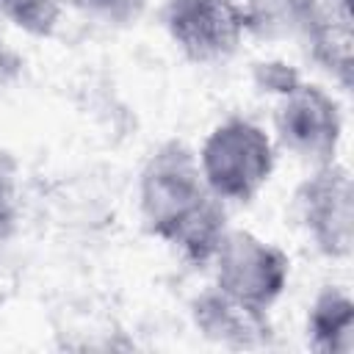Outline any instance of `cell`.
Instances as JSON below:
<instances>
[{"instance_id": "6da1fadb", "label": "cell", "mask_w": 354, "mask_h": 354, "mask_svg": "<svg viewBox=\"0 0 354 354\" xmlns=\"http://www.w3.org/2000/svg\"><path fill=\"white\" fill-rule=\"evenodd\" d=\"M141 210L152 235L180 246L199 266L213 260L227 232L221 199L207 188L199 158L180 141L152 152L141 174Z\"/></svg>"}, {"instance_id": "7a4b0ae2", "label": "cell", "mask_w": 354, "mask_h": 354, "mask_svg": "<svg viewBox=\"0 0 354 354\" xmlns=\"http://www.w3.org/2000/svg\"><path fill=\"white\" fill-rule=\"evenodd\" d=\"M199 169L221 202H249L271 177L274 149L257 124L230 119L207 136Z\"/></svg>"}, {"instance_id": "3957f363", "label": "cell", "mask_w": 354, "mask_h": 354, "mask_svg": "<svg viewBox=\"0 0 354 354\" xmlns=\"http://www.w3.org/2000/svg\"><path fill=\"white\" fill-rule=\"evenodd\" d=\"M213 260L216 288L260 310L279 299L290 271V260L277 246L243 230H227Z\"/></svg>"}, {"instance_id": "277c9868", "label": "cell", "mask_w": 354, "mask_h": 354, "mask_svg": "<svg viewBox=\"0 0 354 354\" xmlns=\"http://www.w3.org/2000/svg\"><path fill=\"white\" fill-rule=\"evenodd\" d=\"M166 28L185 58L213 64L235 53L246 22L238 0H169Z\"/></svg>"}, {"instance_id": "5b68a950", "label": "cell", "mask_w": 354, "mask_h": 354, "mask_svg": "<svg viewBox=\"0 0 354 354\" xmlns=\"http://www.w3.org/2000/svg\"><path fill=\"white\" fill-rule=\"evenodd\" d=\"M279 97V141L304 160H313L318 166L332 163L340 141V116L332 97H326L318 86H307L301 80L282 88Z\"/></svg>"}, {"instance_id": "8992f818", "label": "cell", "mask_w": 354, "mask_h": 354, "mask_svg": "<svg viewBox=\"0 0 354 354\" xmlns=\"http://www.w3.org/2000/svg\"><path fill=\"white\" fill-rule=\"evenodd\" d=\"M301 221L315 246L329 257L351 252V177L343 166L324 163L296 194Z\"/></svg>"}, {"instance_id": "52a82bcc", "label": "cell", "mask_w": 354, "mask_h": 354, "mask_svg": "<svg viewBox=\"0 0 354 354\" xmlns=\"http://www.w3.org/2000/svg\"><path fill=\"white\" fill-rule=\"evenodd\" d=\"M194 324L196 329L221 346L230 348H257L271 340V326L266 310L252 307L218 288H210L194 299Z\"/></svg>"}, {"instance_id": "ba28073f", "label": "cell", "mask_w": 354, "mask_h": 354, "mask_svg": "<svg viewBox=\"0 0 354 354\" xmlns=\"http://www.w3.org/2000/svg\"><path fill=\"white\" fill-rule=\"evenodd\" d=\"M307 332H310L315 351L348 354L354 348V304H351V299L337 288H326L310 310Z\"/></svg>"}, {"instance_id": "9c48e42d", "label": "cell", "mask_w": 354, "mask_h": 354, "mask_svg": "<svg viewBox=\"0 0 354 354\" xmlns=\"http://www.w3.org/2000/svg\"><path fill=\"white\" fill-rule=\"evenodd\" d=\"M246 30L257 36H282L307 30L318 11V0H238Z\"/></svg>"}, {"instance_id": "30bf717a", "label": "cell", "mask_w": 354, "mask_h": 354, "mask_svg": "<svg viewBox=\"0 0 354 354\" xmlns=\"http://www.w3.org/2000/svg\"><path fill=\"white\" fill-rule=\"evenodd\" d=\"M0 14L30 36H50L58 25V0H0Z\"/></svg>"}, {"instance_id": "8fae6325", "label": "cell", "mask_w": 354, "mask_h": 354, "mask_svg": "<svg viewBox=\"0 0 354 354\" xmlns=\"http://www.w3.org/2000/svg\"><path fill=\"white\" fill-rule=\"evenodd\" d=\"M86 14L102 19L105 25H130L141 17L147 0H77Z\"/></svg>"}, {"instance_id": "7c38bea8", "label": "cell", "mask_w": 354, "mask_h": 354, "mask_svg": "<svg viewBox=\"0 0 354 354\" xmlns=\"http://www.w3.org/2000/svg\"><path fill=\"white\" fill-rule=\"evenodd\" d=\"M17 227V194H14V166L0 155V241Z\"/></svg>"}, {"instance_id": "4fadbf2b", "label": "cell", "mask_w": 354, "mask_h": 354, "mask_svg": "<svg viewBox=\"0 0 354 354\" xmlns=\"http://www.w3.org/2000/svg\"><path fill=\"white\" fill-rule=\"evenodd\" d=\"M19 72H22V58L14 50H8L6 44H0V91H6L11 83H17Z\"/></svg>"}]
</instances>
